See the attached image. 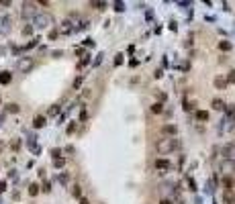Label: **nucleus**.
I'll return each instance as SVG.
<instances>
[{
	"instance_id": "1",
	"label": "nucleus",
	"mask_w": 235,
	"mask_h": 204,
	"mask_svg": "<svg viewBox=\"0 0 235 204\" xmlns=\"http://www.w3.org/2000/svg\"><path fill=\"white\" fill-rule=\"evenodd\" d=\"M178 139H174V137H168V139H160V141L156 143V149L160 151V153H170V151L178 149Z\"/></svg>"
},
{
	"instance_id": "2",
	"label": "nucleus",
	"mask_w": 235,
	"mask_h": 204,
	"mask_svg": "<svg viewBox=\"0 0 235 204\" xmlns=\"http://www.w3.org/2000/svg\"><path fill=\"white\" fill-rule=\"evenodd\" d=\"M219 171H221V174H225V175H229V174H235V161H231V159H225L223 163L219 165Z\"/></svg>"
},
{
	"instance_id": "3",
	"label": "nucleus",
	"mask_w": 235,
	"mask_h": 204,
	"mask_svg": "<svg viewBox=\"0 0 235 204\" xmlns=\"http://www.w3.org/2000/svg\"><path fill=\"white\" fill-rule=\"evenodd\" d=\"M20 15L25 19H29V16H37V8H35L33 2H25L23 4V10H20Z\"/></svg>"
},
{
	"instance_id": "4",
	"label": "nucleus",
	"mask_w": 235,
	"mask_h": 204,
	"mask_svg": "<svg viewBox=\"0 0 235 204\" xmlns=\"http://www.w3.org/2000/svg\"><path fill=\"white\" fill-rule=\"evenodd\" d=\"M33 65H35V61L31 57H23V59H19V63H16V68H19L20 72H29Z\"/></svg>"
},
{
	"instance_id": "5",
	"label": "nucleus",
	"mask_w": 235,
	"mask_h": 204,
	"mask_svg": "<svg viewBox=\"0 0 235 204\" xmlns=\"http://www.w3.org/2000/svg\"><path fill=\"white\" fill-rule=\"evenodd\" d=\"M35 23H37V27L45 29V27L51 24V16H49V15H37V16H35Z\"/></svg>"
},
{
	"instance_id": "6",
	"label": "nucleus",
	"mask_w": 235,
	"mask_h": 204,
	"mask_svg": "<svg viewBox=\"0 0 235 204\" xmlns=\"http://www.w3.org/2000/svg\"><path fill=\"white\" fill-rule=\"evenodd\" d=\"M221 155H225L227 159L235 161V145H223L221 147Z\"/></svg>"
},
{
	"instance_id": "7",
	"label": "nucleus",
	"mask_w": 235,
	"mask_h": 204,
	"mask_svg": "<svg viewBox=\"0 0 235 204\" xmlns=\"http://www.w3.org/2000/svg\"><path fill=\"white\" fill-rule=\"evenodd\" d=\"M74 31H76V29H74V24L70 23V20H64V23H61V27H59V33H66V35H68V33H74Z\"/></svg>"
},
{
	"instance_id": "8",
	"label": "nucleus",
	"mask_w": 235,
	"mask_h": 204,
	"mask_svg": "<svg viewBox=\"0 0 235 204\" xmlns=\"http://www.w3.org/2000/svg\"><path fill=\"white\" fill-rule=\"evenodd\" d=\"M162 133H164V135L174 137V135L178 133V129H176V125H164V126H162Z\"/></svg>"
},
{
	"instance_id": "9",
	"label": "nucleus",
	"mask_w": 235,
	"mask_h": 204,
	"mask_svg": "<svg viewBox=\"0 0 235 204\" xmlns=\"http://www.w3.org/2000/svg\"><path fill=\"white\" fill-rule=\"evenodd\" d=\"M156 170H172V163L168 159H156Z\"/></svg>"
},
{
	"instance_id": "10",
	"label": "nucleus",
	"mask_w": 235,
	"mask_h": 204,
	"mask_svg": "<svg viewBox=\"0 0 235 204\" xmlns=\"http://www.w3.org/2000/svg\"><path fill=\"white\" fill-rule=\"evenodd\" d=\"M213 108H215V110H225L227 104H225L223 98H213Z\"/></svg>"
},
{
	"instance_id": "11",
	"label": "nucleus",
	"mask_w": 235,
	"mask_h": 204,
	"mask_svg": "<svg viewBox=\"0 0 235 204\" xmlns=\"http://www.w3.org/2000/svg\"><path fill=\"white\" fill-rule=\"evenodd\" d=\"M223 200H225L227 204H235V196H233V192H231V190H225V192H223Z\"/></svg>"
},
{
	"instance_id": "12",
	"label": "nucleus",
	"mask_w": 235,
	"mask_h": 204,
	"mask_svg": "<svg viewBox=\"0 0 235 204\" xmlns=\"http://www.w3.org/2000/svg\"><path fill=\"white\" fill-rule=\"evenodd\" d=\"M10 80H12L10 72H0V84H10Z\"/></svg>"
},
{
	"instance_id": "13",
	"label": "nucleus",
	"mask_w": 235,
	"mask_h": 204,
	"mask_svg": "<svg viewBox=\"0 0 235 204\" xmlns=\"http://www.w3.org/2000/svg\"><path fill=\"white\" fill-rule=\"evenodd\" d=\"M33 126H35V129H41V126H45V117H41V114H39V117H35V118H33Z\"/></svg>"
},
{
	"instance_id": "14",
	"label": "nucleus",
	"mask_w": 235,
	"mask_h": 204,
	"mask_svg": "<svg viewBox=\"0 0 235 204\" xmlns=\"http://www.w3.org/2000/svg\"><path fill=\"white\" fill-rule=\"evenodd\" d=\"M225 86H227V80L225 78H221V76H219V78H215V88H217V90H223Z\"/></svg>"
},
{
	"instance_id": "15",
	"label": "nucleus",
	"mask_w": 235,
	"mask_h": 204,
	"mask_svg": "<svg viewBox=\"0 0 235 204\" xmlns=\"http://www.w3.org/2000/svg\"><path fill=\"white\" fill-rule=\"evenodd\" d=\"M196 121H201V122L209 121V112H206V110H198V112H196Z\"/></svg>"
},
{
	"instance_id": "16",
	"label": "nucleus",
	"mask_w": 235,
	"mask_h": 204,
	"mask_svg": "<svg viewBox=\"0 0 235 204\" xmlns=\"http://www.w3.org/2000/svg\"><path fill=\"white\" fill-rule=\"evenodd\" d=\"M19 110H20V106H19V104H15V102L6 104V112H12V114H16Z\"/></svg>"
},
{
	"instance_id": "17",
	"label": "nucleus",
	"mask_w": 235,
	"mask_h": 204,
	"mask_svg": "<svg viewBox=\"0 0 235 204\" xmlns=\"http://www.w3.org/2000/svg\"><path fill=\"white\" fill-rule=\"evenodd\" d=\"M8 23H10V19H8V16L0 19V31H2V33H4V31H8Z\"/></svg>"
},
{
	"instance_id": "18",
	"label": "nucleus",
	"mask_w": 235,
	"mask_h": 204,
	"mask_svg": "<svg viewBox=\"0 0 235 204\" xmlns=\"http://www.w3.org/2000/svg\"><path fill=\"white\" fill-rule=\"evenodd\" d=\"M162 110H164V104H162V102H156V104L151 106V112H156V114H160Z\"/></svg>"
},
{
	"instance_id": "19",
	"label": "nucleus",
	"mask_w": 235,
	"mask_h": 204,
	"mask_svg": "<svg viewBox=\"0 0 235 204\" xmlns=\"http://www.w3.org/2000/svg\"><path fill=\"white\" fill-rule=\"evenodd\" d=\"M225 110H227V114H229V118H231V121H235V104H231V106H227Z\"/></svg>"
},
{
	"instance_id": "20",
	"label": "nucleus",
	"mask_w": 235,
	"mask_h": 204,
	"mask_svg": "<svg viewBox=\"0 0 235 204\" xmlns=\"http://www.w3.org/2000/svg\"><path fill=\"white\" fill-rule=\"evenodd\" d=\"M29 194L31 196H37V194H39V186H37V184H31L29 186Z\"/></svg>"
},
{
	"instance_id": "21",
	"label": "nucleus",
	"mask_w": 235,
	"mask_h": 204,
	"mask_svg": "<svg viewBox=\"0 0 235 204\" xmlns=\"http://www.w3.org/2000/svg\"><path fill=\"white\" fill-rule=\"evenodd\" d=\"M219 49H221V51H229V49H231V43H229V41H221V43H219Z\"/></svg>"
},
{
	"instance_id": "22",
	"label": "nucleus",
	"mask_w": 235,
	"mask_h": 204,
	"mask_svg": "<svg viewBox=\"0 0 235 204\" xmlns=\"http://www.w3.org/2000/svg\"><path fill=\"white\" fill-rule=\"evenodd\" d=\"M90 6H94V8H98V10H104L106 8V2H90Z\"/></svg>"
},
{
	"instance_id": "23",
	"label": "nucleus",
	"mask_w": 235,
	"mask_h": 204,
	"mask_svg": "<svg viewBox=\"0 0 235 204\" xmlns=\"http://www.w3.org/2000/svg\"><path fill=\"white\" fill-rule=\"evenodd\" d=\"M64 163H66L64 157H57V159H53V165H55V167H64Z\"/></svg>"
},
{
	"instance_id": "24",
	"label": "nucleus",
	"mask_w": 235,
	"mask_h": 204,
	"mask_svg": "<svg viewBox=\"0 0 235 204\" xmlns=\"http://www.w3.org/2000/svg\"><path fill=\"white\" fill-rule=\"evenodd\" d=\"M225 186H227V190H233V180H231V178H225Z\"/></svg>"
},
{
	"instance_id": "25",
	"label": "nucleus",
	"mask_w": 235,
	"mask_h": 204,
	"mask_svg": "<svg viewBox=\"0 0 235 204\" xmlns=\"http://www.w3.org/2000/svg\"><path fill=\"white\" fill-rule=\"evenodd\" d=\"M72 194L76 196V198H80V194H82V192H80V186H74V190H72Z\"/></svg>"
},
{
	"instance_id": "26",
	"label": "nucleus",
	"mask_w": 235,
	"mask_h": 204,
	"mask_svg": "<svg viewBox=\"0 0 235 204\" xmlns=\"http://www.w3.org/2000/svg\"><path fill=\"white\" fill-rule=\"evenodd\" d=\"M123 63V53H119L117 57H115V65H121Z\"/></svg>"
},
{
	"instance_id": "27",
	"label": "nucleus",
	"mask_w": 235,
	"mask_h": 204,
	"mask_svg": "<svg viewBox=\"0 0 235 204\" xmlns=\"http://www.w3.org/2000/svg\"><path fill=\"white\" fill-rule=\"evenodd\" d=\"M80 84H82V76H80V78H76V80H74V90H76V88H80Z\"/></svg>"
},
{
	"instance_id": "28",
	"label": "nucleus",
	"mask_w": 235,
	"mask_h": 204,
	"mask_svg": "<svg viewBox=\"0 0 235 204\" xmlns=\"http://www.w3.org/2000/svg\"><path fill=\"white\" fill-rule=\"evenodd\" d=\"M51 155H53L55 159H57V157L61 155V149H51Z\"/></svg>"
},
{
	"instance_id": "29",
	"label": "nucleus",
	"mask_w": 235,
	"mask_h": 204,
	"mask_svg": "<svg viewBox=\"0 0 235 204\" xmlns=\"http://www.w3.org/2000/svg\"><path fill=\"white\" fill-rule=\"evenodd\" d=\"M74 131H76V122H72V125H68V133H70V135H72Z\"/></svg>"
},
{
	"instance_id": "30",
	"label": "nucleus",
	"mask_w": 235,
	"mask_h": 204,
	"mask_svg": "<svg viewBox=\"0 0 235 204\" xmlns=\"http://www.w3.org/2000/svg\"><path fill=\"white\" fill-rule=\"evenodd\" d=\"M86 118H88V112L82 110V112H80V121H86Z\"/></svg>"
},
{
	"instance_id": "31",
	"label": "nucleus",
	"mask_w": 235,
	"mask_h": 204,
	"mask_svg": "<svg viewBox=\"0 0 235 204\" xmlns=\"http://www.w3.org/2000/svg\"><path fill=\"white\" fill-rule=\"evenodd\" d=\"M57 110H59V108H57V104H55V106L49 108V114H57Z\"/></svg>"
},
{
	"instance_id": "32",
	"label": "nucleus",
	"mask_w": 235,
	"mask_h": 204,
	"mask_svg": "<svg viewBox=\"0 0 235 204\" xmlns=\"http://www.w3.org/2000/svg\"><path fill=\"white\" fill-rule=\"evenodd\" d=\"M227 82H231V84H235V72H231V73H229V80H227Z\"/></svg>"
},
{
	"instance_id": "33",
	"label": "nucleus",
	"mask_w": 235,
	"mask_h": 204,
	"mask_svg": "<svg viewBox=\"0 0 235 204\" xmlns=\"http://www.w3.org/2000/svg\"><path fill=\"white\" fill-rule=\"evenodd\" d=\"M23 33H25V35H31V33H33V29H31V27H25Z\"/></svg>"
},
{
	"instance_id": "34",
	"label": "nucleus",
	"mask_w": 235,
	"mask_h": 204,
	"mask_svg": "<svg viewBox=\"0 0 235 204\" xmlns=\"http://www.w3.org/2000/svg\"><path fill=\"white\" fill-rule=\"evenodd\" d=\"M10 147H12V149L16 151V149H19V147H20V143H19V141H12V145H10Z\"/></svg>"
},
{
	"instance_id": "35",
	"label": "nucleus",
	"mask_w": 235,
	"mask_h": 204,
	"mask_svg": "<svg viewBox=\"0 0 235 204\" xmlns=\"http://www.w3.org/2000/svg\"><path fill=\"white\" fill-rule=\"evenodd\" d=\"M4 190H6V182H0V194H2Z\"/></svg>"
},
{
	"instance_id": "36",
	"label": "nucleus",
	"mask_w": 235,
	"mask_h": 204,
	"mask_svg": "<svg viewBox=\"0 0 235 204\" xmlns=\"http://www.w3.org/2000/svg\"><path fill=\"white\" fill-rule=\"evenodd\" d=\"M49 190H51V188H49V182H45V184H43V192H49Z\"/></svg>"
},
{
	"instance_id": "37",
	"label": "nucleus",
	"mask_w": 235,
	"mask_h": 204,
	"mask_svg": "<svg viewBox=\"0 0 235 204\" xmlns=\"http://www.w3.org/2000/svg\"><path fill=\"white\" fill-rule=\"evenodd\" d=\"M80 204H90V202H88L86 198H82V200H80Z\"/></svg>"
},
{
	"instance_id": "38",
	"label": "nucleus",
	"mask_w": 235,
	"mask_h": 204,
	"mask_svg": "<svg viewBox=\"0 0 235 204\" xmlns=\"http://www.w3.org/2000/svg\"><path fill=\"white\" fill-rule=\"evenodd\" d=\"M162 204H172V202H170V200H162Z\"/></svg>"
},
{
	"instance_id": "39",
	"label": "nucleus",
	"mask_w": 235,
	"mask_h": 204,
	"mask_svg": "<svg viewBox=\"0 0 235 204\" xmlns=\"http://www.w3.org/2000/svg\"><path fill=\"white\" fill-rule=\"evenodd\" d=\"M2 147H4V145H2V141H0V151H2Z\"/></svg>"
},
{
	"instance_id": "40",
	"label": "nucleus",
	"mask_w": 235,
	"mask_h": 204,
	"mask_svg": "<svg viewBox=\"0 0 235 204\" xmlns=\"http://www.w3.org/2000/svg\"><path fill=\"white\" fill-rule=\"evenodd\" d=\"M2 118H4V114H0V121H2Z\"/></svg>"
}]
</instances>
